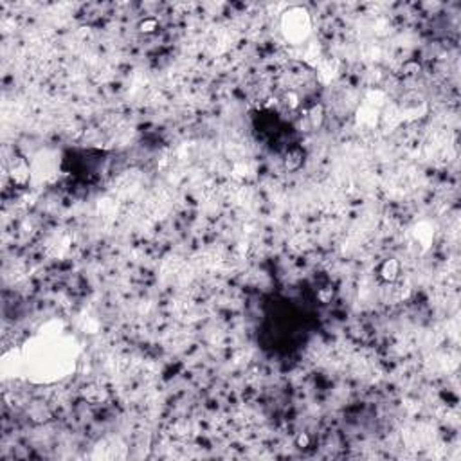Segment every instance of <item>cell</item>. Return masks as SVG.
<instances>
[{
    "instance_id": "5",
    "label": "cell",
    "mask_w": 461,
    "mask_h": 461,
    "mask_svg": "<svg viewBox=\"0 0 461 461\" xmlns=\"http://www.w3.org/2000/svg\"><path fill=\"white\" fill-rule=\"evenodd\" d=\"M155 29H157V22L153 18H146L141 24V31H144V33H153Z\"/></svg>"
},
{
    "instance_id": "4",
    "label": "cell",
    "mask_w": 461,
    "mask_h": 461,
    "mask_svg": "<svg viewBox=\"0 0 461 461\" xmlns=\"http://www.w3.org/2000/svg\"><path fill=\"white\" fill-rule=\"evenodd\" d=\"M308 117H310V123L314 128L321 126V123H323V107H317V105H315L310 112H308Z\"/></svg>"
},
{
    "instance_id": "1",
    "label": "cell",
    "mask_w": 461,
    "mask_h": 461,
    "mask_svg": "<svg viewBox=\"0 0 461 461\" xmlns=\"http://www.w3.org/2000/svg\"><path fill=\"white\" fill-rule=\"evenodd\" d=\"M312 31V18L308 9L296 6V8H289L281 17V33L289 42L294 45L303 43Z\"/></svg>"
},
{
    "instance_id": "3",
    "label": "cell",
    "mask_w": 461,
    "mask_h": 461,
    "mask_svg": "<svg viewBox=\"0 0 461 461\" xmlns=\"http://www.w3.org/2000/svg\"><path fill=\"white\" fill-rule=\"evenodd\" d=\"M13 178L15 182H18V184H24V182L29 178V168H27V164L24 162L22 159L15 160V166H13Z\"/></svg>"
},
{
    "instance_id": "2",
    "label": "cell",
    "mask_w": 461,
    "mask_h": 461,
    "mask_svg": "<svg viewBox=\"0 0 461 461\" xmlns=\"http://www.w3.org/2000/svg\"><path fill=\"white\" fill-rule=\"evenodd\" d=\"M398 272H400V263H398L397 259H386V261L380 265L379 274L384 281L393 283V281L398 278Z\"/></svg>"
}]
</instances>
